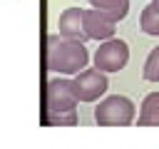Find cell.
Here are the masks:
<instances>
[{
	"mask_svg": "<svg viewBox=\"0 0 159 149\" xmlns=\"http://www.w3.org/2000/svg\"><path fill=\"white\" fill-rule=\"evenodd\" d=\"M142 127H159V92H149L142 99L139 107V119Z\"/></svg>",
	"mask_w": 159,
	"mask_h": 149,
	"instance_id": "9",
	"label": "cell"
},
{
	"mask_svg": "<svg viewBox=\"0 0 159 149\" xmlns=\"http://www.w3.org/2000/svg\"><path fill=\"white\" fill-rule=\"evenodd\" d=\"M82 25H84V35L89 37V40H109V37H114V25L117 22H112L109 17H104L99 10H84L82 12Z\"/></svg>",
	"mask_w": 159,
	"mask_h": 149,
	"instance_id": "6",
	"label": "cell"
},
{
	"mask_svg": "<svg viewBox=\"0 0 159 149\" xmlns=\"http://www.w3.org/2000/svg\"><path fill=\"white\" fill-rule=\"evenodd\" d=\"M89 65V52L82 40L62 37V35H50L47 37V50H45V67L52 74H77Z\"/></svg>",
	"mask_w": 159,
	"mask_h": 149,
	"instance_id": "1",
	"label": "cell"
},
{
	"mask_svg": "<svg viewBox=\"0 0 159 149\" xmlns=\"http://www.w3.org/2000/svg\"><path fill=\"white\" fill-rule=\"evenodd\" d=\"M94 10H99L104 17H109L112 22H119L127 17L129 12V0H87Z\"/></svg>",
	"mask_w": 159,
	"mask_h": 149,
	"instance_id": "8",
	"label": "cell"
},
{
	"mask_svg": "<svg viewBox=\"0 0 159 149\" xmlns=\"http://www.w3.org/2000/svg\"><path fill=\"white\" fill-rule=\"evenodd\" d=\"M50 124H60V127H75L77 124V109L72 112H60V114H47Z\"/></svg>",
	"mask_w": 159,
	"mask_h": 149,
	"instance_id": "12",
	"label": "cell"
},
{
	"mask_svg": "<svg viewBox=\"0 0 159 149\" xmlns=\"http://www.w3.org/2000/svg\"><path fill=\"white\" fill-rule=\"evenodd\" d=\"M72 87H75V94L80 102H97L107 89H109V82H107V74L99 72L97 67L94 70H82L75 74L72 79Z\"/></svg>",
	"mask_w": 159,
	"mask_h": 149,
	"instance_id": "5",
	"label": "cell"
},
{
	"mask_svg": "<svg viewBox=\"0 0 159 149\" xmlns=\"http://www.w3.org/2000/svg\"><path fill=\"white\" fill-rule=\"evenodd\" d=\"M94 67L99 72H119L129 62V45L119 37L102 40V45L94 50Z\"/></svg>",
	"mask_w": 159,
	"mask_h": 149,
	"instance_id": "3",
	"label": "cell"
},
{
	"mask_svg": "<svg viewBox=\"0 0 159 149\" xmlns=\"http://www.w3.org/2000/svg\"><path fill=\"white\" fill-rule=\"evenodd\" d=\"M152 2H154V5H159V0H152Z\"/></svg>",
	"mask_w": 159,
	"mask_h": 149,
	"instance_id": "13",
	"label": "cell"
},
{
	"mask_svg": "<svg viewBox=\"0 0 159 149\" xmlns=\"http://www.w3.org/2000/svg\"><path fill=\"white\" fill-rule=\"evenodd\" d=\"M82 12L84 10H80V7H67V10H62V15H60V20H57V35H62V37H72V40H82L84 42V25H82Z\"/></svg>",
	"mask_w": 159,
	"mask_h": 149,
	"instance_id": "7",
	"label": "cell"
},
{
	"mask_svg": "<svg viewBox=\"0 0 159 149\" xmlns=\"http://www.w3.org/2000/svg\"><path fill=\"white\" fill-rule=\"evenodd\" d=\"M144 79L147 82H159V45L149 52V57H147V62H144Z\"/></svg>",
	"mask_w": 159,
	"mask_h": 149,
	"instance_id": "11",
	"label": "cell"
},
{
	"mask_svg": "<svg viewBox=\"0 0 159 149\" xmlns=\"http://www.w3.org/2000/svg\"><path fill=\"white\" fill-rule=\"evenodd\" d=\"M77 94H75V87H72V79H65V77H52L47 82V89H45V107H47V114H60V112H72L77 107Z\"/></svg>",
	"mask_w": 159,
	"mask_h": 149,
	"instance_id": "4",
	"label": "cell"
},
{
	"mask_svg": "<svg viewBox=\"0 0 159 149\" xmlns=\"http://www.w3.org/2000/svg\"><path fill=\"white\" fill-rule=\"evenodd\" d=\"M134 102L124 94H109L94 107V122L99 127H127L134 122Z\"/></svg>",
	"mask_w": 159,
	"mask_h": 149,
	"instance_id": "2",
	"label": "cell"
},
{
	"mask_svg": "<svg viewBox=\"0 0 159 149\" xmlns=\"http://www.w3.org/2000/svg\"><path fill=\"white\" fill-rule=\"evenodd\" d=\"M139 27L144 35H152V37H159V5L149 2L142 15H139Z\"/></svg>",
	"mask_w": 159,
	"mask_h": 149,
	"instance_id": "10",
	"label": "cell"
}]
</instances>
